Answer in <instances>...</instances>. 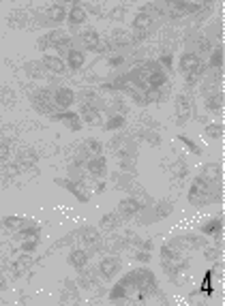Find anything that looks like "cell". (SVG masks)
I'll list each match as a JSON object with an SVG mask.
<instances>
[{
    "mask_svg": "<svg viewBox=\"0 0 225 306\" xmlns=\"http://www.w3.org/2000/svg\"><path fill=\"white\" fill-rule=\"evenodd\" d=\"M32 109L45 116H52L54 111H58L54 105V90H50V88H37V92L32 94Z\"/></svg>",
    "mask_w": 225,
    "mask_h": 306,
    "instance_id": "6da1fadb",
    "label": "cell"
},
{
    "mask_svg": "<svg viewBox=\"0 0 225 306\" xmlns=\"http://www.w3.org/2000/svg\"><path fill=\"white\" fill-rule=\"evenodd\" d=\"M174 111H176V125H187L189 120H191V116H193V99L189 97L187 92H180V94H176V99H174Z\"/></svg>",
    "mask_w": 225,
    "mask_h": 306,
    "instance_id": "7a4b0ae2",
    "label": "cell"
},
{
    "mask_svg": "<svg viewBox=\"0 0 225 306\" xmlns=\"http://www.w3.org/2000/svg\"><path fill=\"white\" fill-rule=\"evenodd\" d=\"M78 238H80V242L88 246V253H92L94 251H101L103 249V238H101V233H99V229L97 227H80V233H78Z\"/></svg>",
    "mask_w": 225,
    "mask_h": 306,
    "instance_id": "3957f363",
    "label": "cell"
},
{
    "mask_svg": "<svg viewBox=\"0 0 225 306\" xmlns=\"http://www.w3.org/2000/svg\"><path fill=\"white\" fill-rule=\"evenodd\" d=\"M146 205L141 204V199L140 197H135V195H129V197H124L120 204H118V216L120 219H133V216H138L141 210H144Z\"/></svg>",
    "mask_w": 225,
    "mask_h": 306,
    "instance_id": "277c9868",
    "label": "cell"
},
{
    "mask_svg": "<svg viewBox=\"0 0 225 306\" xmlns=\"http://www.w3.org/2000/svg\"><path fill=\"white\" fill-rule=\"evenodd\" d=\"M97 272H99V279L112 280L118 272H120V259L114 257V255H105V257L101 259V261H99Z\"/></svg>",
    "mask_w": 225,
    "mask_h": 306,
    "instance_id": "5b68a950",
    "label": "cell"
},
{
    "mask_svg": "<svg viewBox=\"0 0 225 306\" xmlns=\"http://www.w3.org/2000/svg\"><path fill=\"white\" fill-rule=\"evenodd\" d=\"M86 174L90 176V178H97V180H103L105 176H108V161H105V156H92L88 158L86 165H84Z\"/></svg>",
    "mask_w": 225,
    "mask_h": 306,
    "instance_id": "8992f818",
    "label": "cell"
},
{
    "mask_svg": "<svg viewBox=\"0 0 225 306\" xmlns=\"http://www.w3.org/2000/svg\"><path fill=\"white\" fill-rule=\"evenodd\" d=\"M221 231H223V219H221V214L206 219L202 223V227H199V233L208 235V238H215L217 242H221Z\"/></svg>",
    "mask_w": 225,
    "mask_h": 306,
    "instance_id": "52a82bcc",
    "label": "cell"
},
{
    "mask_svg": "<svg viewBox=\"0 0 225 306\" xmlns=\"http://www.w3.org/2000/svg\"><path fill=\"white\" fill-rule=\"evenodd\" d=\"M52 120H60L64 127L71 128L73 133H78L80 128H82V116L80 114H75V111H71V109H64V111H54V114L50 116Z\"/></svg>",
    "mask_w": 225,
    "mask_h": 306,
    "instance_id": "ba28073f",
    "label": "cell"
},
{
    "mask_svg": "<svg viewBox=\"0 0 225 306\" xmlns=\"http://www.w3.org/2000/svg\"><path fill=\"white\" fill-rule=\"evenodd\" d=\"M75 103V92L67 86H58L54 90V105L58 111H64V109H71V105Z\"/></svg>",
    "mask_w": 225,
    "mask_h": 306,
    "instance_id": "9c48e42d",
    "label": "cell"
},
{
    "mask_svg": "<svg viewBox=\"0 0 225 306\" xmlns=\"http://www.w3.org/2000/svg\"><path fill=\"white\" fill-rule=\"evenodd\" d=\"M41 64L54 75H64L67 73V62L62 60L60 56H54V54H43L41 58Z\"/></svg>",
    "mask_w": 225,
    "mask_h": 306,
    "instance_id": "30bf717a",
    "label": "cell"
},
{
    "mask_svg": "<svg viewBox=\"0 0 225 306\" xmlns=\"http://www.w3.org/2000/svg\"><path fill=\"white\" fill-rule=\"evenodd\" d=\"M88 261H90V253H88V249H73L69 253V257H67V263L71 268H75V270L86 268Z\"/></svg>",
    "mask_w": 225,
    "mask_h": 306,
    "instance_id": "8fae6325",
    "label": "cell"
},
{
    "mask_svg": "<svg viewBox=\"0 0 225 306\" xmlns=\"http://www.w3.org/2000/svg\"><path fill=\"white\" fill-rule=\"evenodd\" d=\"M199 178H204L210 184H217L221 182V163H206L199 169Z\"/></svg>",
    "mask_w": 225,
    "mask_h": 306,
    "instance_id": "7c38bea8",
    "label": "cell"
},
{
    "mask_svg": "<svg viewBox=\"0 0 225 306\" xmlns=\"http://www.w3.org/2000/svg\"><path fill=\"white\" fill-rule=\"evenodd\" d=\"M32 261L34 259H32L30 253H22L20 259H15V261L11 263V276H13V279H20V276L32 266Z\"/></svg>",
    "mask_w": 225,
    "mask_h": 306,
    "instance_id": "4fadbf2b",
    "label": "cell"
},
{
    "mask_svg": "<svg viewBox=\"0 0 225 306\" xmlns=\"http://www.w3.org/2000/svg\"><path fill=\"white\" fill-rule=\"evenodd\" d=\"M80 41H82V45H84L86 50L94 51L97 50V45L101 43V34L97 32V28H84V30L80 32Z\"/></svg>",
    "mask_w": 225,
    "mask_h": 306,
    "instance_id": "5bb4252c",
    "label": "cell"
},
{
    "mask_svg": "<svg viewBox=\"0 0 225 306\" xmlns=\"http://www.w3.org/2000/svg\"><path fill=\"white\" fill-rule=\"evenodd\" d=\"M202 64V60H199V54H195V51H185V54L180 56V73H191V71H195Z\"/></svg>",
    "mask_w": 225,
    "mask_h": 306,
    "instance_id": "9a60e30c",
    "label": "cell"
},
{
    "mask_svg": "<svg viewBox=\"0 0 225 306\" xmlns=\"http://www.w3.org/2000/svg\"><path fill=\"white\" fill-rule=\"evenodd\" d=\"M84 62H86V54H84V51L75 50V47H71V50L67 51V69H71L73 73L84 67Z\"/></svg>",
    "mask_w": 225,
    "mask_h": 306,
    "instance_id": "2e32d148",
    "label": "cell"
},
{
    "mask_svg": "<svg viewBox=\"0 0 225 306\" xmlns=\"http://www.w3.org/2000/svg\"><path fill=\"white\" fill-rule=\"evenodd\" d=\"M45 24H60L62 20H67V11H64L62 4H52V7L45 9Z\"/></svg>",
    "mask_w": 225,
    "mask_h": 306,
    "instance_id": "e0dca14e",
    "label": "cell"
},
{
    "mask_svg": "<svg viewBox=\"0 0 225 306\" xmlns=\"http://www.w3.org/2000/svg\"><path fill=\"white\" fill-rule=\"evenodd\" d=\"M39 161V154L34 150L30 148H22V150H17V156H15V163L20 165V169L22 167H32L34 163Z\"/></svg>",
    "mask_w": 225,
    "mask_h": 306,
    "instance_id": "ac0fdd59",
    "label": "cell"
},
{
    "mask_svg": "<svg viewBox=\"0 0 225 306\" xmlns=\"http://www.w3.org/2000/svg\"><path fill=\"white\" fill-rule=\"evenodd\" d=\"M82 154L86 156V161L88 158H92V156H101L103 154V144L99 139H86L84 144H82Z\"/></svg>",
    "mask_w": 225,
    "mask_h": 306,
    "instance_id": "d6986e66",
    "label": "cell"
},
{
    "mask_svg": "<svg viewBox=\"0 0 225 306\" xmlns=\"http://www.w3.org/2000/svg\"><path fill=\"white\" fill-rule=\"evenodd\" d=\"M86 17H88V11L82 7V4H73L71 11L67 13V22H69V26H82V24L86 22Z\"/></svg>",
    "mask_w": 225,
    "mask_h": 306,
    "instance_id": "ffe728a7",
    "label": "cell"
},
{
    "mask_svg": "<svg viewBox=\"0 0 225 306\" xmlns=\"http://www.w3.org/2000/svg\"><path fill=\"white\" fill-rule=\"evenodd\" d=\"M110 43L114 45L116 50H122V47L131 45L133 41H131V34L124 30V28H116V30L112 32V37H110Z\"/></svg>",
    "mask_w": 225,
    "mask_h": 306,
    "instance_id": "44dd1931",
    "label": "cell"
},
{
    "mask_svg": "<svg viewBox=\"0 0 225 306\" xmlns=\"http://www.w3.org/2000/svg\"><path fill=\"white\" fill-rule=\"evenodd\" d=\"M206 99V109L208 111H212V114H221L223 111V94H221V90H217V92H212V94H208V97H204Z\"/></svg>",
    "mask_w": 225,
    "mask_h": 306,
    "instance_id": "7402d4cb",
    "label": "cell"
},
{
    "mask_svg": "<svg viewBox=\"0 0 225 306\" xmlns=\"http://www.w3.org/2000/svg\"><path fill=\"white\" fill-rule=\"evenodd\" d=\"M24 71H26V75L30 79H43L45 77V67L37 60H28L24 62Z\"/></svg>",
    "mask_w": 225,
    "mask_h": 306,
    "instance_id": "603a6c76",
    "label": "cell"
},
{
    "mask_svg": "<svg viewBox=\"0 0 225 306\" xmlns=\"http://www.w3.org/2000/svg\"><path fill=\"white\" fill-rule=\"evenodd\" d=\"M13 238L17 240V242H22V240H28V238H41V227H37V225H24V227H20L15 231V235Z\"/></svg>",
    "mask_w": 225,
    "mask_h": 306,
    "instance_id": "cb8c5ba5",
    "label": "cell"
},
{
    "mask_svg": "<svg viewBox=\"0 0 225 306\" xmlns=\"http://www.w3.org/2000/svg\"><path fill=\"white\" fill-rule=\"evenodd\" d=\"M97 282H99V272L94 274L92 270H86V268L80 270V285L84 289H92V287H97Z\"/></svg>",
    "mask_w": 225,
    "mask_h": 306,
    "instance_id": "d4e9b609",
    "label": "cell"
},
{
    "mask_svg": "<svg viewBox=\"0 0 225 306\" xmlns=\"http://www.w3.org/2000/svg\"><path fill=\"white\" fill-rule=\"evenodd\" d=\"M168 84V73H165V69H155L150 75H148V86L150 88H163Z\"/></svg>",
    "mask_w": 225,
    "mask_h": 306,
    "instance_id": "484cf974",
    "label": "cell"
},
{
    "mask_svg": "<svg viewBox=\"0 0 225 306\" xmlns=\"http://www.w3.org/2000/svg\"><path fill=\"white\" fill-rule=\"evenodd\" d=\"M212 276H215V270L208 268L204 272V279H202V285H199V293H202L204 298H210L212 293H215V287H212Z\"/></svg>",
    "mask_w": 225,
    "mask_h": 306,
    "instance_id": "4316f807",
    "label": "cell"
},
{
    "mask_svg": "<svg viewBox=\"0 0 225 306\" xmlns=\"http://www.w3.org/2000/svg\"><path fill=\"white\" fill-rule=\"evenodd\" d=\"M152 24H155V20H152L150 15H146L144 11H140L133 20V30H146L148 32L152 28Z\"/></svg>",
    "mask_w": 225,
    "mask_h": 306,
    "instance_id": "83f0119b",
    "label": "cell"
},
{
    "mask_svg": "<svg viewBox=\"0 0 225 306\" xmlns=\"http://www.w3.org/2000/svg\"><path fill=\"white\" fill-rule=\"evenodd\" d=\"M82 118H84L88 125H99L101 111H99V107H92V105H82Z\"/></svg>",
    "mask_w": 225,
    "mask_h": 306,
    "instance_id": "f1b7e54d",
    "label": "cell"
},
{
    "mask_svg": "<svg viewBox=\"0 0 225 306\" xmlns=\"http://www.w3.org/2000/svg\"><path fill=\"white\" fill-rule=\"evenodd\" d=\"M101 229H105V231H110V229H116L118 225L122 223V219L118 216V212H108V214L101 216Z\"/></svg>",
    "mask_w": 225,
    "mask_h": 306,
    "instance_id": "f546056e",
    "label": "cell"
},
{
    "mask_svg": "<svg viewBox=\"0 0 225 306\" xmlns=\"http://www.w3.org/2000/svg\"><path fill=\"white\" fill-rule=\"evenodd\" d=\"M80 302V291L75 287L73 280H64V289H62V302Z\"/></svg>",
    "mask_w": 225,
    "mask_h": 306,
    "instance_id": "4dcf8cb0",
    "label": "cell"
},
{
    "mask_svg": "<svg viewBox=\"0 0 225 306\" xmlns=\"http://www.w3.org/2000/svg\"><path fill=\"white\" fill-rule=\"evenodd\" d=\"M26 223H28V219H24V216H4L2 229H7V231H17V229L24 227Z\"/></svg>",
    "mask_w": 225,
    "mask_h": 306,
    "instance_id": "1f68e13d",
    "label": "cell"
},
{
    "mask_svg": "<svg viewBox=\"0 0 225 306\" xmlns=\"http://www.w3.org/2000/svg\"><path fill=\"white\" fill-rule=\"evenodd\" d=\"M9 26L11 28H26V24H28V15H26V11H13V13L9 15Z\"/></svg>",
    "mask_w": 225,
    "mask_h": 306,
    "instance_id": "d6a6232c",
    "label": "cell"
},
{
    "mask_svg": "<svg viewBox=\"0 0 225 306\" xmlns=\"http://www.w3.org/2000/svg\"><path fill=\"white\" fill-rule=\"evenodd\" d=\"M45 39H47V45H50V50H54L56 45H60L64 39H69V34L64 32V30H50L45 34Z\"/></svg>",
    "mask_w": 225,
    "mask_h": 306,
    "instance_id": "836d02e7",
    "label": "cell"
},
{
    "mask_svg": "<svg viewBox=\"0 0 225 306\" xmlns=\"http://www.w3.org/2000/svg\"><path fill=\"white\" fill-rule=\"evenodd\" d=\"M204 133H206V137H210V139H221L223 137V125L221 122H208L204 128Z\"/></svg>",
    "mask_w": 225,
    "mask_h": 306,
    "instance_id": "e575fe53",
    "label": "cell"
},
{
    "mask_svg": "<svg viewBox=\"0 0 225 306\" xmlns=\"http://www.w3.org/2000/svg\"><path fill=\"white\" fill-rule=\"evenodd\" d=\"M221 67H223V50L221 47H215L208 58V69H221Z\"/></svg>",
    "mask_w": 225,
    "mask_h": 306,
    "instance_id": "d590c367",
    "label": "cell"
},
{
    "mask_svg": "<svg viewBox=\"0 0 225 306\" xmlns=\"http://www.w3.org/2000/svg\"><path fill=\"white\" fill-rule=\"evenodd\" d=\"M124 122H127V120H124L122 114H114V116H112L110 120L103 125V128H105V131H118V128L124 127Z\"/></svg>",
    "mask_w": 225,
    "mask_h": 306,
    "instance_id": "8d00e7d4",
    "label": "cell"
},
{
    "mask_svg": "<svg viewBox=\"0 0 225 306\" xmlns=\"http://www.w3.org/2000/svg\"><path fill=\"white\" fill-rule=\"evenodd\" d=\"M178 139H180V144L185 146V148H187L189 152H191V154H195V156H199V154H202V148H199V146L195 144L193 139H189L187 135H178Z\"/></svg>",
    "mask_w": 225,
    "mask_h": 306,
    "instance_id": "74e56055",
    "label": "cell"
},
{
    "mask_svg": "<svg viewBox=\"0 0 225 306\" xmlns=\"http://www.w3.org/2000/svg\"><path fill=\"white\" fill-rule=\"evenodd\" d=\"M0 101L7 105V107H13V103L17 101V97H15V92L11 90L9 86H2V92H0Z\"/></svg>",
    "mask_w": 225,
    "mask_h": 306,
    "instance_id": "f35d334b",
    "label": "cell"
},
{
    "mask_svg": "<svg viewBox=\"0 0 225 306\" xmlns=\"http://www.w3.org/2000/svg\"><path fill=\"white\" fill-rule=\"evenodd\" d=\"M39 244H41V240H39V238L22 240V242H20V251H22V253H34V251L39 249Z\"/></svg>",
    "mask_w": 225,
    "mask_h": 306,
    "instance_id": "ab89813d",
    "label": "cell"
},
{
    "mask_svg": "<svg viewBox=\"0 0 225 306\" xmlns=\"http://www.w3.org/2000/svg\"><path fill=\"white\" fill-rule=\"evenodd\" d=\"M187 172H189V169H187V163L182 161V158H180V161H176L174 167H171V174H174L176 178H187Z\"/></svg>",
    "mask_w": 225,
    "mask_h": 306,
    "instance_id": "60d3db41",
    "label": "cell"
},
{
    "mask_svg": "<svg viewBox=\"0 0 225 306\" xmlns=\"http://www.w3.org/2000/svg\"><path fill=\"white\" fill-rule=\"evenodd\" d=\"M122 62H124V56H122V51H120V54H112V51L108 54V64H110L112 69H118Z\"/></svg>",
    "mask_w": 225,
    "mask_h": 306,
    "instance_id": "b9f144b4",
    "label": "cell"
},
{
    "mask_svg": "<svg viewBox=\"0 0 225 306\" xmlns=\"http://www.w3.org/2000/svg\"><path fill=\"white\" fill-rule=\"evenodd\" d=\"M11 156V146L9 141H0V163H7Z\"/></svg>",
    "mask_w": 225,
    "mask_h": 306,
    "instance_id": "7bdbcfd3",
    "label": "cell"
},
{
    "mask_svg": "<svg viewBox=\"0 0 225 306\" xmlns=\"http://www.w3.org/2000/svg\"><path fill=\"white\" fill-rule=\"evenodd\" d=\"M141 135H144L146 141L150 146H159V144H161V135H159L157 131H146V133H141Z\"/></svg>",
    "mask_w": 225,
    "mask_h": 306,
    "instance_id": "ee69618b",
    "label": "cell"
},
{
    "mask_svg": "<svg viewBox=\"0 0 225 306\" xmlns=\"http://www.w3.org/2000/svg\"><path fill=\"white\" fill-rule=\"evenodd\" d=\"M17 172H20V165H17V163H11V165H7V167H4L2 176H4V178H13V176H17Z\"/></svg>",
    "mask_w": 225,
    "mask_h": 306,
    "instance_id": "f6af8a7d",
    "label": "cell"
},
{
    "mask_svg": "<svg viewBox=\"0 0 225 306\" xmlns=\"http://www.w3.org/2000/svg\"><path fill=\"white\" fill-rule=\"evenodd\" d=\"M159 64H163L165 69H171V64H174V58H171V54L169 51H165L163 56H159V60H157Z\"/></svg>",
    "mask_w": 225,
    "mask_h": 306,
    "instance_id": "bcb514c9",
    "label": "cell"
},
{
    "mask_svg": "<svg viewBox=\"0 0 225 306\" xmlns=\"http://www.w3.org/2000/svg\"><path fill=\"white\" fill-rule=\"evenodd\" d=\"M150 251H144V249H140L138 253H135V261H141V263H148L150 261Z\"/></svg>",
    "mask_w": 225,
    "mask_h": 306,
    "instance_id": "7dc6e473",
    "label": "cell"
},
{
    "mask_svg": "<svg viewBox=\"0 0 225 306\" xmlns=\"http://www.w3.org/2000/svg\"><path fill=\"white\" fill-rule=\"evenodd\" d=\"M37 47H39V51H47V50H50V45H47V39H45V34H43V37H39V41H37Z\"/></svg>",
    "mask_w": 225,
    "mask_h": 306,
    "instance_id": "c3c4849f",
    "label": "cell"
},
{
    "mask_svg": "<svg viewBox=\"0 0 225 306\" xmlns=\"http://www.w3.org/2000/svg\"><path fill=\"white\" fill-rule=\"evenodd\" d=\"M4 287H7V279H4V274L0 272V291H2Z\"/></svg>",
    "mask_w": 225,
    "mask_h": 306,
    "instance_id": "681fc988",
    "label": "cell"
},
{
    "mask_svg": "<svg viewBox=\"0 0 225 306\" xmlns=\"http://www.w3.org/2000/svg\"><path fill=\"white\" fill-rule=\"evenodd\" d=\"M103 191H105V182L99 180V182H97V193H103Z\"/></svg>",
    "mask_w": 225,
    "mask_h": 306,
    "instance_id": "f907efd6",
    "label": "cell"
},
{
    "mask_svg": "<svg viewBox=\"0 0 225 306\" xmlns=\"http://www.w3.org/2000/svg\"><path fill=\"white\" fill-rule=\"evenodd\" d=\"M0 229H2V221H0Z\"/></svg>",
    "mask_w": 225,
    "mask_h": 306,
    "instance_id": "816d5d0a",
    "label": "cell"
}]
</instances>
